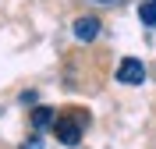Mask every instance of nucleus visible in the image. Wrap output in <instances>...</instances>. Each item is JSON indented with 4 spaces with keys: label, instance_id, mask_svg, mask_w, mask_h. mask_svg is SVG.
<instances>
[{
    "label": "nucleus",
    "instance_id": "nucleus-1",
    "mask_svg": "<svg viewBox=\"0 0 156 149\" xmlns=\"http://www.w3.org/2000/svg\"><path fill=\"white\" fill-rule=\"evenodd\" d=\"M78 110H71V114H64V117L53 121V135H57L64 146H78L82 142V131H85V117H75Z\"/></svg>",
    "mask_w": 156,
    "mask_h": 149
},
{
    "label": "nucleus",
    "instance_id": "nucleus-2",
    "mask_svg": "<svg viewBox=\"0 0 156 149\" xmlns=\"http://www.w3.org/2000/svg\"><path fill=\"white\" fill-rule=\"evenodd\" d=\"M117 82H121V85H142V82H146V64L138 57H124L117 64Z\"/></svg>",
    "mask_w": 156,
    "mask_h": 149
},
{
    "label": "nucleus",
    "instance_id": "nucleus-3",
    "mask_svg": "<svg viewBox=\"0 0 156 149\" xmlns=\"http://www.w3.org/2000/svg\"><path fill=\"white\" fill-rule=\"evenodd\" d=\"M99 29H103L99 18H78V21H75V39H78V43H92V39L99 36Z\"/></svg>",
    "mask_w": 156,
    "mask_h": 149
},
{
    "label": "nucleus",
    "instance_id": "nucleus-4",
    "mask_svg": "<svg viewBox=\"0 0 156 149\" xmlns=\"http://www.w3.org/2000/svg\"><path fill=\"white\" fill-rule=\"evenodd\" d=\"M138 18H142V25H146V29H156V0H142Z\"/></svg>",
    "mask_w": 156,
    "mask_h": 149
},
{
    "label": "nucleus",
    "instance_id": "nucleus-5",
    "mask_svg": "<svg viewBox=\"0 0 156 149\" xmlns=\"http://www.w3.org/2000/svg\"><path fill=\"white\" fill-rule=\"evenodd\" d=\"M32 124H36V128L53 124V110H50V107H36V110H32Z\"/></svg>",
    "mask_w": 156,
    "mask_h": 149
},
{
    "label": "nucleus",
    "instance_id": "nucleus-6",
    "mask_svg": "<svg viewBox=\"0 0 156 149\" xmlns=\"http://www.w3.org/2000/svg\"><path fill=\"white\" fill-rule=\"evenodd\" d=\"M25 149H43V142H39V139H32V142H29Z\"/></svg>",
    "mask_w": 156,
    "mask_h": 149
},
{
    "label": "nucleus",
    "instance_id": "nucleus-7",
    "mask_svg": "<svg viewBox=\"0 0 156 149\" xmlns=\"http://www.w3.org/2000/svg\"><path fill=\"white\" fill-rule=\"evenodd\" d=\"M96 4H114V0H96Z\"/></svg>",
    "mask_w": 156,
    "mask_h": 149
}]
</instances>
